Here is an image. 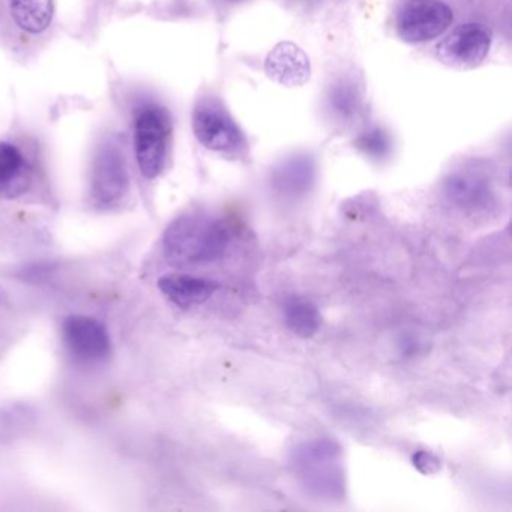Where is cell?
<instances>
[{
	"instance_id": "6da1fadb",
	"label": "cell",
	"mask_w": 512,
	"mask_h": 512,
	"mask_svg": "<svg viewBox=\"0 0 512 512\" xmlns=\"http://www.w3.org/2000/svg\"><path fill=\"white\" fill-rule=\"evenodd\" d=\"M229 226L208 215L176 218L163 236L164 253L176 265H203L221 259L229 247Z\"/></svg>"
},
{
	"instance_id": "7a4b0ae2",
	"label": "cell",
	"mask_w": 512,
	"mask_h": 512,
	"mask_svg": "<svg viewBox=\"0 0 512 512\" xmlns=\"http://www.w3.org/2000/svg\"><path fill=\"white\" fill-rule=\"evenodd\" d=\"M293 473L316 499L341 500L346 493L343 449L328 437L307 440L292 452Z\"/></svg>"
},
{
	"instance_id": "3957f363",
	"label": "cell",
	"mask_w": 512,
	"mask_h": 512,
	"mask_svg": "<svg viewBox=\"0 0 512 512\" xmlns=\"http://www.w3.org/2000/svg\"><path fill=\"white\" fill-rule=\"evenodd\" d=\"M172 121L166 109L154 103L140 106L134 118V149L137 166L146 179L163 173L169 155Z\"/></svg>"
},
{
	"instance_id": "277c9868",
	"label": "cell",
	"mask_w": 512,
	"mask_h": 512,
	"mask_svg": "<svg viewBox=\"0 0 512 512\" xmlns=\"http://www.w3.org/2000/svg\"><path fill=\"white\" fill-rule=\"evenodd\" d=\"M130 191V173L124 152L115 143L98 148L91 173L92 202L101 209L118 206Z\"/></svg>"
},
{
	"instance_id": "5b68a950",
	"label": "cell",
	"mask_w": 512,
	"mask_h": 512,
	"mask_svg": "<svg viewBox=\"0 0 512 512\" xmlns=\"http://www.w3.org/2000/svg\"><path fill=\"white\" fill-rule=\"evenodd\" d=\"M454 22L451 8L442 0H409L397 16V32L410 44L442 37Z\"/></svg>"
},
{
	"instance_id": "8992f818",
	"label": "cell",
	"mask_w": 512,
	"mask_h": 512,
	"mask_svg": "<svg viewBox=\"0 0 512 512\" xmlns=\"http://www.w3.org/2000/svg\"><path fill=\"white\" fill-rule=\"evenodd\" d=\"M62 338L68 352L85 364H100L112 355L109 331L94 317H67L62 325Z\"/></svg>"
},
{
	"instance_id": "52a82bcc",
	"label": "cell",
	"mask_w": 512,
	"mask_h": 512,
	"mask_svg": "<svg viewBox=\"0 0 512 512\" xmlns=\"http://www.w3.org/2000/svg\"><path fill=\"white\" fill-rule=\"evenodd\" d=\"M193 130L205 148L215 152H238L245 140L238 125L226 110L212 101L197 104L193 112Z\"/></svg>"
},
{
	"instance_id": "ba28073f",
	"label": "cell",
	"mask_w": 512,
	"mask_h": 512,
	"mask_svg": "<svg viewBox=\"0 0 512 512\" xmlns=\"http://www.w3.org/2000/svg\"><path fill=\"white\" fill-rule=\"evenodd\" d=\"M491 31L481 23H464L439 46L445 61L460 67H475L481 64L491 49Z\"/></svg>"
},
{
	"instance_id": "9c48e42d",
	"label": "cell",
	"mask_w": 512,
	"mask_h": 512,
	"mask_svg": "<svg viewBox=\"0 0 512 512\" xmlns=\"http://www.w3.org/2000/svg\"><path fill=\"white\" fill-rule=\"evenodd\" d=\"M443 193L455 208L470 214L488 211L494 202L490 181L472 170H460L448 176Z\"/></svg>"
},
{
	"instance_id": "30bf717a",
	"label": "cell",
	"mask_w": 512,
	"mask_h": 512,
	"mask_svg": "<svg viewBox=\"0 0 512 512\" xmlns=\"http://www.w3.org/2000/svg\"><path fill=\"white\" fill-rule=\"evenodd\" d=\"M310 61L299 47L292 43H281L266 59V73L283 86H301L310 79Z\"/></svg>"
},
{
	"instance_id": "8fae6325",
	"label": "cell",
	"mask_w": 512,
	"mask_h": 512,
	"mask_svg": "<svg viewBox=\"0 0 512 512\" xmlns=\"http://www.w3.org/2000/svg\"><path fill=\"white\" fill-rule=\"evenodd\" d=\"M163 295L181 308L199 307L217 293L220 284L193 275H166L158 281Z\"/></svg>"
},
{
	"instance_id": "7c38bea8",
	"label": "cell",
	"mask_w": 512,
	"mask_h": 512,
	"mask_svg": "<svg viewBox=\"0 0 512 512\" xmlns=\"http://www.w3.org/2000/svg\"><path fill=\"white\" fill-rule=\"evenodd\" d=\"M274 187L286 197H298L310 190L314 181L313 163L307 158L287 161L275 172Z\"/></svg>"
},
{
	"instance_id": "4fadbf2b",
	"label": "cell",
	"mask_w": 512,
	"mask_h": 512,
	"mask_svg": "<svg viewBox=\"0 0 512 512\" xmlns=\"http://www.w3.org/2000/svg\"><path fill=\"white\" fill-rule=\"evenodd\" d=\"M14 22L28 34H43L53 20V0H10Z\"/></svg>"
},
{
	"instance_id": "5bb4252c",
	"label": "cell",
	"mask_w": 512,
	"mask_h": 512,
	"mask_svg": "<svg viewBox=\"0 0 512 512\" xmlns=\"http://www.w3.org/2000/svg\"><path fill=\"white\" fill-rule=\"evenodd\" d=\"M284 322L293 334L310 338L319 331L322 316L313 302L304 298H292L284 305Z\"/></svg>"
},
{
	"instance_id": "9a60e30c",
	"label": "cell",
	"mask_w": 512,
	"mask_h": 512,
	"mask_svg": "<svg viewBox=\"0 0 512 512\" xmlns=\"http://www.w3.org/2000/svg\"><path fill=\"white\" fill-rule=\"evenodd\" d=\"M25 157L13 143L0 142V193L13 187L25 172Z\"/></svg>"
},
{
	"instance_id": "2e32d148",
	"label": "cell",
	"mask_w": 512,
	"mask_h": 512,
	"mask_svg": "<svg viewBox=\"0 0 512 512\" xmlns=\"http://www.w3.org/2000/svg\"><path fill=\"white\" fill-rule=\"evenodd\" d=\"M359 149L370 155L373 158H383L389 151V140L386 134L380 130H373L370 133L364 134L358 140Z\"/></svg>"
},
{
	"instance_id": "e0dca14e",
	"label": "cell",
	"mask_w": 512,
	"mask_h": 512,
	"mask_svg": "<svg viewBox=\"0 0 512 512\" xmlns=\"http://www.w3.org/2000/svg\"><path fill=\"white\" fill-rule=\"evenodd\" d=\"M413 464L418 467L422 473H434L440 467L439 460L430 452L419 451L413 455Z\"/></svg>"
}]
</instances>
